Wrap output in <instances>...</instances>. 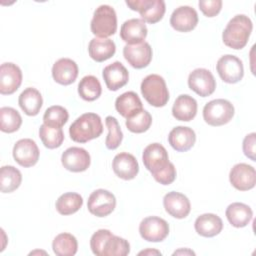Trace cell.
Returning <instances> with one entry per match:
<instances>
[{"mask_svg": "<svg viewBox=\"0 0 256 256\" xmlns=\"http://www.w3.org/2000/svg\"><path fill=\"white\" fill-rule=\"evenodd\" d=\"M153 177L158 183H160L162 185H169L172 182H174V180L176 178V168H175L174 164L170 162L165 169H163L159 173L155 174Z\"/></svg>", "mask_w": 256, "mask_h": 256, "instance_id": "cell-42", "label": "cell"}, {"mask_svg": "<svg viewBox=\"0 0 256 256\" xmlns=\"http://www.w3.org/2000/svg\"><path fill=\"white\" fill-rule=\"evenodd\" d=\"M107 88L111 91H117L128 83L129 73L126 67L119 61L106 66L102 73Z\"/></svg>", "mask_w": 256, "mask_h": 256, "instance_id": "cell-21", "label": "cell"}, {"mask_svg": "<svg viewBox=\"0 0 256 256\" xmlns=\"http://www.w3.org/2000/svg\"><path fill=\"white\" fill-rule=\"evenodd\" d=\"M225 214L229 223L236 228L247 226L253 217L252 209L241 202H234L230 204L227 207Z\"/></svg>", "mask_w": 256, "mask_h": 256, "instance_id": "cell-27", "label": "cell"}, {"mask_svg": "<svg viewBox=\"0 0 256 256\" xmlns=\"http://www.w3.org/2000/svg\"><path fill=\"white\" fill-rule=\"evenodd\" d=\"M126 4L131 10L138 11L142 20L151 24L159 22L166 11L165 2L163 0H127Z\"/></svg>", "mask_w": 256, "mask_h": 256, "instance_id": "cell-6", "label": "cell"}, {"mask_svg": "<svg viewBox=\"0 0 256 256\" xmlns=\"http://www.w3.org/2000/svg\"><path fill=\"white\" fill-rule=\"evenodd\" d=\"M198 23V14L190 6L184 5L176 8L170 17V24L173 29L179 32H189Z\"/></svg>", "mask_w": 256, "mask_h": 256, "instance_id": "cell-17", "label": "cell"}, {"mask_svg": "<svg viewBox=\"0 0 256 256\" xmlns=\"http://www.w3.org/2000/svg\"><path fill=\"white\" fill-rule=\"evenodd\" d=\"M53 252L58 256H73L78 249V242L75 236L70 233L58 234L52 242Z\"/></svg>", "mask_w": 256, "mask_h": 256, "instance_id": "cell-31", "label": "cell"}, {"mask_svg": "<svg viewBox=\"0 0 256 256\" xmlns=\"http://www.w3.org/2000/svg\"><path fill=\"white\" fill-rule=\"evenodd\" d=\"M83 205V198L75 192H67L62 194L56 201V210L61 215H71L77 212Z\"/></svg>", "mask_w": 256, "mask_h": 256, "instance_id": "cell-32", "label": "cell"}, {"mask_svg": "<svg viewBox=\"0 0 256 256\" xmlns=\"http://www.w3.org/2000/svg\"><path fill=\"white\" fill-rule=\"evenodd\" d=\"M111 235L112 232L108 229H99L92 235L90 239V247L95 255L102 256L104 244Z\"/></svg>", "mask_w": 256, "mask_h": 256, "instance_id": "cell-40", "label": "cell"}, {"mask_svg": "<svg viewBox=\"0 0 256 256\" xmlns=\"http://www.w3.org/2000/svg\"><path fill=\"white\" fill-rule=\"evenodd\" d=\"M39 137L46 148L55 149L62 145L64 133L62 128H55L42 124L39 128Z\"/></svg>", "mask_w": 256, "mask_h": 256, "instance_id": "cell-35", "label": "cell"}, {"mask_svg": "<svg viewBox=\"0 0 256 256\" xmlns=\"http://www.w3.org/2000/svg\"><path fill=\"white\" fill-rule=\"evenodd\" d=\"M68 111L59 105H54L47 108L43 115L44 124L55 128H61L68 121Z\"/></svg>", "mask_w": 256, "mask_h": 256, "instance_id": "cell-38", "label": "cell"}, {"mask_svg": "<svg viewBox=\"0 0 256 256\" xmlns=\"http://www.w3.org/2000/svg\"><path fill=\"white\" fill-rule=\"evenodd\" d=\"M142 160L146 169L151 172L152 176L165 169L170 163L167 150L159 143H152L145 147Z\"/></svg>", "mask_w": 256, "mask_h": 256, "instance_id": "cell-7", "label": "cell"}, {"mask_svg": "<svg viewBox=\"0 0 256 256\" xmlns=\"http://www.w3.org/2000/svg\"><path fill=\"white\" fill-rule=\"evenodd\" d=\"M105 124L108 128V135L105 140V145L107 149L114 150L119 147L123 139V133L121 131L120 125L115 117L107 116L105 119Z\"/></svg>", "mask_w": 256, "mask_h": 256, "instance_id": "cell-39", "label": "cell"}, {"mask_svg": "<svg viewBox=\"0 0 256 256\" xmlns=\"http://www.w3.org/2000/svg\"><path fill=\"white\" fill-rule=\"evenodd\" d=\"M196 141L194 130L186 126L173 128L168 135V142L171 147L178 152H186L193 147Z\"/></svg>", "mask_w": 256, "mask_h": 256, "instance_id": "cell-22", "label": "cell"}, {"mask_svg": "<svg viewBox=\"0 0 256 256\" xmlns=\"http://www.w3.org/2000/svg\"><path fill=\"white\" fill-rule=\"evenodd\" d=\"M22 124V117L19 112L12 107L0 108V129L5 133L17 131Z\"/></svg>", "mask_w": 256, "mask_h": 256, "instance_id": "cell-34", "label": "cell"}, {"mask_svg": "<svg viewBox=\"0 0 256 256\" xmlns=\"http://www.w3.org/2000/svg\"><path fill=\"white\" fill-rule=\"evenodd\" d=\"M230 183L239 191H248L254 188L256 172L253 166L246 163H238L232 167L229 173Z\"/></svg>", "mask_w": 256, "mask_h": 256, "instance_id": "cell-12", "label": "cell"}, {"mask_svg": "<svg viewBox=\"0 0 256 256\" xmlns=\"http://www.w3.org/2000/svg\"><path fill=\"white\" fill-rule=\"evenodd\" d=\"M129 252V242L124 238L112 234L104 244L102 256H126Z\"/></svg>", "mask_w": 256, "mask_h": 256, "instance_id": "cell-36", "label": "cell"}, {"mask_svg": "<svg viewBox=\"0 0 256 256\" xmlns=\"http://www.w3.org/2000/svg\"><path fill=\"white\" fill-rule=\"evenodd\" d=\"M91 32L99 38L113 35L117 30V16L113 7L100 5L95 9L91 20Z\"/></svg>", "mask_w": 256, "mask_h": 256, "instance_id": "cell-4", "label": "cell"}, {"mask_svg": "<svg viewBox=\"0 0 256 256\" xmlns=\"http://www.w3.org/2000/svg\"><path fill=\"white\" fill-rule=\"evenodd\" d=\"M78 93L86 101L98 99L102 93V87L99 80L93 75L83 77L78 84Z\"/></svg>", "mask_w": 256, "mask_h": 256, "instance_id": "cell-33", "label": "cell"}, {"mask_svg": "<svg viewBox=\"0 0 256 256\" xmlns=\"http://www.w3.org/2000/svg\"><path fill=\"white\" fill-rule=\"evenodd\" d=\"M22 182L21 172L12 165L2 166L0 170V189L3 193L16 190Z\"/></svg>", "mask_w": 256, "mask_h": 256, "instance_id": "cell-30", "label": "cell"}, {"mask_svg": "<svg viewBox=\"0 0 256 256\" xmlns=\"http://www.w3.org/2000/svg\"><path fill=\"white\" fill-rule=\"evenodd\" d=\"M103 132L101 118L96 113H84L79 116L69 127V134L73 141L86 143L98 138Z\"/></svg>", "mask_w": 256, "mask_h": 256, "instance_id": "cell-2", "label": "cell"}, {"mask_svg": "<svg viewBox=\"0 0 256 256\" xmlns=\"http://www.w3.org/2000/svg\"><path fill=\"white\" fill-rule=\"evenodd\" d=\"M18 103L26 115L35 116L39 113L42 107L43 99L41 93L37 89L28 87L19 95Z\"/></svg>", "mask_w": 256, "mask_h": 256, "instance_id": "cell-29", "label": "cell"}, {"mask_svg": "<svg viewBox=\"0 0 256 256\" xmlns=\"http://www.w3.org/2000/svg\"><path fill=\"white\" fill-rule=\"evenodd\" d=\"M39 148L30 138L18 140L13 147L14 160L23 167L34 166L39 159Z\"/></svg>", "mask_w": 256, "mask_h": 256, "instance_id": "cell-13", "label": "cell"}, {"mask_svg": "<svg viewBox=\"0 0 256 256\" xmlns=\"http://www.w3.org/2000/svg\"><path fill=\"white\" fill-rule=\"evenodd\" d=\"M141 237L149 242H161L169 234V225L167 221L157 216L144 218L139 225Z\"/></svg>", "mask_w": 256, "mask_h": 256, "instance_id": "cell-10", "label": "cell"}, {"mask_svg": "<svg viewBox=\"0 0 256 256\" xmlns=\"http://www.w3.org/2000/svg\"><path fill=\"white\" fill-rule=\"evenodd\" d=\"M196 232L203 237H214L223 229L222 219L213 213H205L197 217L194 223Z\"/></svg>", "mask_w": 256, "mask_h": 256, "instance_id": "cell-25", "label": "cell"}, {"mask_svg": "<svg viewBox=\"0 0 256 256\" xmlns=\"http://www.w3.org/2000/svg\"><path fill=\"white\" fill-rule=\"evenodd\" d=\"M188 86L199 96L207 97L215 91L216 81L209 70L197 68L189 74Z\"/></svg>", "mask_w": 256, "mask_h": 256, "instance_id": "cell-11", "label": "cell"}, {"mask_svg": "<svg viewBox=\"0 0 256 256\" xmlns=\"http://www.w3.org/2000/svg\"><path fill=\"white\" fill-rule=\"evenodd\" d=\"M141 93L145 100L154 107H163L169 100V91L165 80L158 74H150L141 82Z\"/></svg>", "mask_w": 256, "mask_h": 256, "instance_id": "cell-3", "label": "cell"}, {"mask_svg": "<svg viewBox=\"0 0 256 256\" xmlns=\"http://www.w3.org/2000/svg\"><path fill=\"white\" fill-rule=\"evenodd\" d=\"M152 124V116L144 109L127 118L126 127L133 133H143L147 131Z\"/></svg>", "mask_w": 256, "mask_h": 256, "instance_id": "cell-37", "label": "cell"}, {"mask_svg": "<svg viewBox=\"0 0 256 256\" xmlns=\"http://www.w3.org/2000/svg\"><path fill=\"white\" fill-rule=\"evenodd\" d=\"M61 162L65 169L71 172H83L91 163L90 154L81 147H69L61 156Z\"/></svg>", "mask_w": 256, "mask_h": 256, "instance_id": "cell-16", "label": "cell"}, {"mask_svg": "<svg viewBox=\"0 0 256 256\" xmlns=\"http://www.w3.org/2000/svg\"><path fill=\"white\" fill-rule=\"evenodd\" d=\"M116 51L115 43L109 38H93L89 42V56L96 62H103L111 58Z\"/></svg>", "mask_w": 256, "mask_h": 256, "instance_id": "cell-26", "label": "cell"}, {"mask_svg": "<svg viewBox=\"0 0 256 256\" xmlns=\"http://www.w3.org/2000/svg\"><path fill=\"white\" fill-rule=\"evenodd\" d=\"M163 205L166 212L174 218L183 219L188 216L191 210L189 199L182 193L171 191L163 198Z\"/></svg>", "mask_w": 256, "mask_h": 256, "instance_id": "cell-18", "label": "cell"}, {"mask_svg": "<svg viewBox=\"0 0 256 256\" xmlns=\"http://www.w3.org/2000/svg\"><path fill=\"white\" fill-rule=\"evenodd\" d=\"M255 143H256V134L254 132L245 136L242 144L243 152L246 157L252 161H256L255 157Z\"/></svg>", "mask_w": 256, "mask_h": 256, "instance_id": "cell-43", "label": "cell"}, {"mask_svg": "<svg viewBox=\"0 0 256 256\" xmlns=\"http://www.w3.org/2000/svg\"><path fill=\"white\" fill-rule=\"evenodd\" d=\"M234 116V106L226 99H214L203 108V118L211 126L227 124Z\"/></svg>", "mask_w": 256, "mask_h": 256, "instance_id": "cell-5", "label": "cell"}, {"mask_svg": "<svg viewBox=\"0 0 256 256\" xmlns=\"http://www.w3.org/2000/svg\"><path fill=\"white\" fill-rule=\"evenodd\" d=\"M217 72L220 78L230 84L239 82L244 75V68L242 61L231 54L220 57L216 64Z\"/></svg>", "mask_w": 256, "mask_h": 256, "instance_id": "cell-8", "label": "cell"}, {"mask_svg": "<svg viewBox=\"0 0 256 256\" xmlns=\"http://www.w3.org/2000/svg\"><path fill=\"white\" fill-rule=\"evenodd\" d=\"M115 108L121 116L127 119L142 110L143 105L139 96L135 92L128 91L116 98Z\"/></svg>", "mask_w": 256, "mask_h": 256, "instance_id": "cell-28", "label": "cell"}, {"mask_svg": "<svg viewBox=\"0 0 256 256\" xmlns=\"http://www.w3.org/2000/svg\"><path fill=\"white\" fill-rule=\"evenodd\" d=\"M178 254H186V255H195V253L192 251V250H189V249H180V250H177L173 253V255H178Z\"/></svg>", "mask_w": 256, "mask_h": 256, "instance_id": "cell-45", "label": "cell"}, {"mask_svg": "<svg viewBox=\"0 0 256 256\" xmlns=\"http://www.w3.org/2000/svg\"><path fill=\"white\" fill-rule=\"evenodd\" d=\"M252 29L251 19L244 14H238L226 25L222 33V40L226 46L232 49H242L246 46Z\"/></svg>", "mask_w": 256, "mask_h": 256, "instance_id": "cell-1", "label": "cell"}, {"mask_svg": "<svg viewBox=\"0 0 256 256\" xmlns=\"http://www.w3.org/2000/svg\"><path fill=\"white\" fill-rule=\"evenodd\" d=\"M116 206L115 196L105 189L93 191L87 202L89 212L97 217H105L113 212Z\"/></svg>", "mask_w": 256, "mask_h": 256, "instance_id": "cell-9", "label": "cell"}, {"mask_svg": "<svg viewBox=\"0 0 256 256\" xmlns=\"http://www.w3.org/2000/svg\"><path fill=\"white\" fill-rule=\"evenodd\" d=\"M197 113V101L188 94L178 96L172 107V115L179 121H190Z\"/></svg>", "mask_w": 256, "mask_h": 256, "instance_id": "cell-24", "label": "cell"}, {"mask_svg": "<svg viewBox=\"0 0 256 256\" xmlns=\"http://www.w3.org/2000/svg\"><path fill=\"white\" fill-rule=\"evenodd\" d=\"M52 76L57 83L70 85L78 76V66L72 59L61 58L53 64Z\"/></svg>", "mask_w": 256, "mask_h": 256, "instance_id": "cell-23", "label": "cell"}, {"mask_svg": "<svg viewBox=\"0 0 256 256\" xmlns=\"http://www.w3.org/2000/svg\"><path fill=\"white\" fill-rule=\"evenodd\" d=\"M123 56L126 61L136 69L147 67L152 60V48L149 43L142 42L134 45H125Z\"/></svg>", "mask_w": 256, "mask_h": 256, "instance_id": "cell-14", "label": "cell"}, {"mask_svg": "<svg viewBox=\"0 0 256 256\" xmlns=\"http://www.w3.org/2000/svg\"><path fill=\"white\" fill-rule=\"evenodd\" d=\"M22 83V71L14 63L6 62L0 67V93L13 94Z\"/></svg>", "mask_w": 256, "mask_h": 256, "instance_id": "cell-15", "label": "cell"}, {"mask_svg": "<svg viewBox=\"0 0 256 256\" xmlns=\"http://www.w3.org/2000/svg\"><path fill=\"white\" fill-rule=\"evenodd\" d=\"M198 5L200 10L205 16L214 17L220 12L222 8V1L221 0H200L198 2Z\"/></svg>", "mask_w": 256, "mask_h": 256, "instance_id": "cell-41", "label": "cell"}, {"mask_svg": "<svg viewBox=\"0 0 256 256\" xmlns=\"http://www.w3.org/2000/svg\"><path fill=\"white\" fill-rule=\"evenodd\" d=\"M114 173L123 180L134 179L139 172V165L136 158L127 152H121L115 155L112 161Z\"/></svg>", "mask_w": 256, "mask_h": 256, "instance_id": "cell-19", "label": "cell"}, {"mask_svg": "<svg viewBox=\"0 0 256 256\" xmlns=\"http://www.w3.org/2000/svg\"><path fill=\"white\" fill-rule=\"evenodd\" d=\"M147 36V27L145 21L139 18L126 20L120 29L121 39L129 45L144 42Z\"/></svg>", "mask_w": 256, "mask_h": 256, "instance_id": "cell-20", "label": "cell"}, {"mask_svg": "<svg viewBox=\"0 0 256 256\" xmlns=\"http://www.w3.org/2000/svg\"><path fill=\"white\" fill-rule=\"evenodd\" d=\"M161 255V252L158 250H151V249H147V250H143L141 252H139V255Z\"/></svg>", "mask_w": 256, "mask_h": 256, "instance_id": "cell-44", "label": "cell"}]
</instances>
